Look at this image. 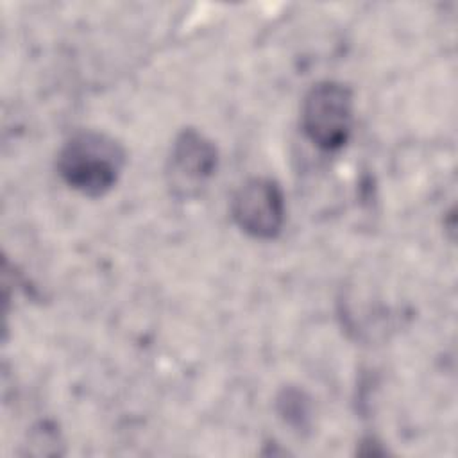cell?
<instances>
[{
	"label": "cell",
	"instance_id": "cell-1",
	"mask_svg": "<svg viewBox=\"0 0 458 458\" xmlns=\"http://www.w3.org/2000/svg\"><path fill=\"white\" fill-rule=\"evenodd\" d=\"M125 166L123 147L106 132L81 131L57 154V172L75 191L102 197L120 179Z\"/></svg>",
	"mask_w": 458,
	"mask_h": 458
},
{
	"label": "cell",
	"instance_id": "cell-2",
	"mask_svg": "<svg viewBox=\"0 0 458 458\" xmlns=\"http://www.w3.org/2000/svg\"><path fill=\"white\" fill-rule=\"evenodd\" d=\"M352 91L336 81H322L310 88L301 104V127L320 150L342 148L352 131Z\"/></svg>",
	"mask_w": 458,
	"mask_h": 458
},
{
	"label": "cell",
	"instance_id": "cell-3",
	"mask_svg": "<svg viewBox=\"0 0 458 458\" xmlns=\"http://www.w3.org/2000/svg\"><path fill=\"white\" fill-rule=\"evenodd\" d=\"M234 224L256 240H274L286 220V202L281 186L268 177L245 181L231 199Z\"/></svg>",
	"mask_w": 458,
	"mask_h": 458
},
{
	"label": "cell",
	"instance_id": "cell-4",
	"mask_svg": "<svg viewBox=\"0 0 458 458\" xmlns=\"http://www.w3.org/2000/svg\"><path fill=\"white\" fill-rule=\"evenodd\" d=\"M218 166V150L197 129H184L172 143L166 181L172 193L179 199H190L202 191Z\"/></svg>",
	"mask_w": 458,
	"mask_h": 458
}]
</instances>
